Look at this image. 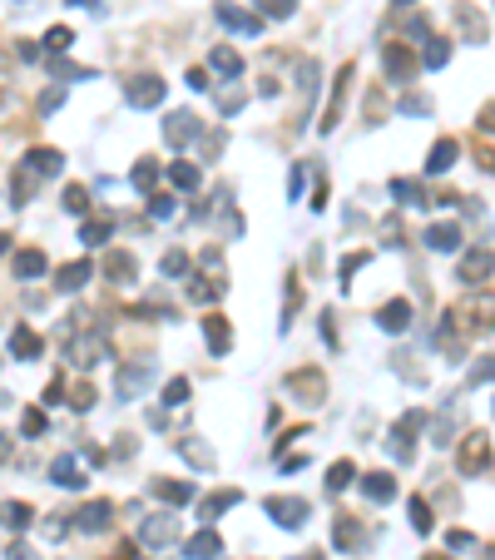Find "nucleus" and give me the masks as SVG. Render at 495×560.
<instances>
[{
	"label": "nucleus",
	"mask_w": 495,
	"mask_h": 560,
	"mask_svg": "<svg viewBox=\"0 0 495 560\" xmlns=\"http://www.w3.org/2000/svg\"><path fill=\"white\" fill-rule=\"evenodd\" d=\"M124 100H129L134 110H154V105H164V80H159V75H139V80H129Z\"/></svg>",
	"instance_id": "nucleus-1"
},
{
	"label": "nucleus",
	"mask_w": 495,
	"mask_h": 560,
	"mask_svg": "<svg viewBox=\"0 0 495 560\" xmlns=\"http://www.w3.org/2000/svg\"><path fill=\"white\" fill-rule=\"evenodd\" d=\"M268 516H273L278 526L297 531V526L307 521V501H297V496H273V501H268Z\"/></svg>",
	"instance_id": "nucleus-2"
},
{
	"label": "nucleus",
	"mask_w": 495,
	"mask_h": 560,
	"mask_svg": "<svg viewBox=\"0 0 495 560\" xmlns=\"http://www.w3.org/2000/svg\"><path fill=\"white\" fill-rule=\"evenodd\" d=\"M426 248H431V253H456V248H461V228L456 224H431L426 228Z\"/></svg>",
	"instance_id": "nucleus-3"
},
{
	"label": "nucleus",
	"mask_w": 495,
	"mask_h": 560,
	"mask_svg": "<svg viewBox=\"0 0 495 560\" xmlns=\"http://www.w3.org/2000/svg\"><path fill=\"white\" fill-rule=\"evenodd\" d=\"M218 556H223V541H218L213 526H203L194 541H189V560H218Z\"/></svg>",
	"instance_id": "nucleus-4"
},
{
	"label": "nucleus",
	"mask_w": 495,
	"mask_h": 560,
	"mask_svg": "<svg viewBox=\"0 0 495 560\" xmlns=\"http://www.w3.org/2000/svg\"><path fill=\"white\" fill-rule=\"evenodd\" d=\"M218 20H223L228 30H238V35H258V30H263V20H258V15L233 10V5H218Z\"/></svg>",
	"instance_id": "nucleus-5"
},
{
	"label": "nucleus",
	"mask_w": 495,
	"mask_h": 560,
	"mask_svg": "<svg viewBox=\"0 0 495 560\" xmlns=\"http://www.w3.org/2000/svg\"><path fill=\"white\" fill-rule=\"evenodd\" d=\"M451 164H456V139H436L426 154V174H446Z\"/></svg>",
	"instance_id": "nucleus-6"
},
{
	"label": "nucleus",
	"mask_w": 495,
	"mask_h": 560,
	"mask_svg": "<svg viewBox=\"0 0 495 560\" xmlns=\"http://www.w3.org/2000/svg\"><path fill=\"white\" fill-rule=\"evenodd\" d=\"M50 481H55V486H65V491L85 486V476H80V461H75V456H60V461L50 466Z\"/></svg>",
	"instance_id": "nucleus-7"
},
{
	"label": "nucleus",
	"mask_w": 495,
	"mask_h": 560,
	"mask_svg": "<svg viewBox=\"0 0 495 560\" xmlns=\"http://www.w3.org/2000/svg\"><path fill=\"white\" fill-rule=\"evenodd\" d=\"M139 536H144V546H169V541L179 536V526H174L169 516H154V521H144V531H139Z\"/></svg>",
	"instance_id": "nucleus-8"
},
{
	"label": "nucleus",
	"mask_w": 495,
	"mask_h": 560,
	"mask_svg": "<svg viewBox=\"0 0 495 560\" xmlns=\"http://www.w3.org/2000/svg\"><path fill=\"white\" fill-rule=\"evenodd\" d=\"M30 521H35V511H30L25 501H0V526H5V531H25Z\"/></svg>",
	"instance_id": "nucleus-9"
},
{
	"label": "nucleus",
	"mask_w": 495,
	"mask_h": 560,
	"mask_svg": "<svg viewBox=\"0 0 495 560\" xmlns=\"http://www.w3.org/2000/svg\"><path fill=\"white\" fill-rule=\"evenodd\" d=\"M382 328H387V333H406V328H411V303H406V298H396V303L382 308Z\"/></svg>",
	"instance_id": "nucleus-10"
},
{
	"label": "nucleus",
	"mask_w": 495,
	"mask_h": 560,
	"mask_svg": "<svg viewBox=\"0 0 495 560\" xmlns=\"http://www.w3.org/2000/svg\"><path fill=\"white\" fill-rule=\"evenodd\" d=\"M60 164H65V159H60V149H35L25 169H30L35 179H50V174H60Z\"/></svg>",
	"instance_id": "nucleus-11"
},
{
	"label": "nucleus",
	"mask_w": 495,
	"mask_h": 560,
	"mask_svg": "<svg viewBox=\"0 0 495 560\" xmlns=\"http://www.w3.org/2000/svg\"><path fill=\"white\" fill-rule=\"evenodd\" d=\"M154 496L169 501V506H189L194 501V486L189 481H154Z\"/></svg>",
	"instance_id": "nucleus-12"
},
{
	"label": "nucleus",
	"mask_w": 495,
	"mask_h": 560,
	"mask_svg": "<svg viewBox=\"0 0 495 560\" xmlns=\"http://www.w3.org/2000/svg\"><path fill=\"white\" fill-rule=\"evenodd\" d=\"M198 134V124H194V114H169V129H164V139L179 149V144H189Z\"/></svg>",
	"instance_id": "nucleus-13"
},
{
	"label": "nucleus",
	"mask_w": 495,
	"mask_h": 560,
	"mask_svg": "<svg viewBox=\"0 0 495 560\" xmlns=\"http://www.w3.org/2000/svg\"><path fill=\"white\" fill-rule=\"evenodd\" d=\"M40 347H45V342H40V337L30 333V328H15V333H10V352H15L20 362H30V357H40Z\"/></svg>",
	"instance_id": "nucleus-14"
},
{
	"label": "nucleus",
	"mask_w": 495,
	"mask_h": 560,
	"mask_svg": "<svg viewBox=\"0 0 495 560\" xmlns=\"http://www.w3.org/2000/svg\"><path fill=\"white\" fill-rule=\"evenodd\" d=\"M109 516H114V506H109V501H90L75 521H80L85 531H104V526H109Z\"/></svg>",
	"instance_id": "nucleus-15"
},
{
	"label": "nucleus",
	"mask_w": 495,
	"mask_h": 560,
	"mask_svg": "<svg viewBox=\"0 0 495 560\" xmlns=\"http://www.w3.org/2000/svg\"><path fill=\"white\" fill-rule=\"evenodd\" d=\"M50 263H45V253L40 248H25V253H15V278H40Z\"/></svg>",
	"instance_id": "nucleus-16"
},
{
	"label": "nucleus",
	"mask_w": 495,
	"mask_h": 560,
	"mask_svg": "<svg viewBox=\"0 0 495 560\" xmlns=\"http://www.w3.org/2000/svg\"><path fill=\"white\" fill-rule=\"evenodd\" d=\"M90 273H95L90 263H65V268H60V293H80V288L90 283Z\"/></svg>",
	"instance_id": "nucleus-17"
},
{
	"label": "nucleus",
	"mask_w": 495,
	"mask_h": 560,
	"mask_svg": "<svg viewBox=\"0 0 495 560\" xmlns=\"http://www.w3.org/2000/svg\"><path fill=\"white\" fill-rule=\"evenodd\" d=\"M238 501H243V496H238V491H233V486H228V491H218V496H208V501H203V506H198V521H203V526H208V521H213V516H218V511H228V506H238Z\"/></svg>",
	"instance_id": "nucleus-18"
},
{
	"label": "nucleus",
	"mask_w": 495,
	"mask_h": 560,
	"mask_svg": "<svg viewBox=\"0 0 495 560\" xmlns=\"http://www.w3.org/2000/svg\"><path fill=\"white\" fill-rule=\"evenodd\" d=\"M362 491H367L372 501H392V496H396V481L387 476V471H372V476L362 481Z\"/></svg>",
	"instance_id": "nucleus-19"
},
{
	"label": "nucleus",
	"mask_w": 495,
	"mask_h": 560,
	"mask_svg": "<svg viewBox=\"0 0 495 560\" xmlns=\"http://www.w3.org/2000/svg\"><path fill=\"white\" fill-rule=\"evenodd\" d=\"M387 70H392L396 80H411V75H416V60H411L401 45H387Z\"/></svg>",
	"instance_id": "nucleus-20"
},
{
	"label": "nucleus",
	"mask_w": 495,
	"mask_h": 560,
	"mask_svg": "<svg viewBox=\"0 0 495 560\" xmlns=\"http://www.w3.org/2000/svg\"><path fill=\"white\" fill-rule=\"evenodd\" d=\"M203 337H208V347H213V352H228V342H233V333H228V323H223V318H203Z\"/></svg>",
	"instance_id": "nucleus-21"
},
{
	"label": "nucleus",
	"mask_w": 495,
	"mask_h": 560,
	"mask_svg": "<svg viewBox=\"0 0 495 560\" xmlns=\"http://www.w3.org/2000/svg\"><path fill=\"white\" fill-rule=\"evenodd\" d=\"M466 442H471V447L461 451V466H466V471H476V466H486V461H491V447H486V437H466Z\"/></svg>",
	"instance_id": "nucleus-22"
},
{
	"label": "nucleus",
	"mask_w": 495,
	"mask_h": 560,
	"mask_svg": "<svg viewBox=\"0 0 495 560\" xmlns=\"http://www.w3.org/2000/svg\"><path fill=\"white\" fill-rule=\"evenodd\" d=\"M169 179H174L179 189H198V164H189V159H174V164H169Z\"/></svg>",
	"instance_id": "nucleus-23"
},
{
	"label": "nucleus",
	"mask_w": 495,
	"mask_h": 560,
	"mask_svg": "<svg viewBox=\"0 0 495 560\" xmlns=\"http://www.w3.org/2000/svg\"><path fill=\"white\" fill-rule=\"evenodd\" d=\"M213 70H218V75H233V80H238V75H243V60H238V55H233L228 45H218V50H213Z\"/></svg>",
	"instance_id": "nucleus-24"
},
{
	"label": "nucleus",
	"mask_w": 495,
	"mask_h": 560,
	"mask_svg": "<svg viewBox=\"0 0 495 560\" xmlns=\"http://www.w3.org/2000/svg\"><path fill=\"white\" fill-rule=\"evenodd\" d=\"M149 377H154L149 367H129V372H119V397H134V392H139Z\"/></svg>",
	"instance_id": "nucleus-25"
},
{
	"label": "nucleus",
	"mask_w": 495,
	"mask_h": 560,
	"mask_svg": "<svg viewBox=\"0 0 495 560\" xmlns=\"http://www.w3.org/2000/svg\"><path fill=\"white\" fill-rule=\"evenodd\" d=\"M451 60V45L446 40H426V50H421V65H431V70H441Z\"/></svg>",
	"instance_id": "nucleus-26"
},
{
	"label": "nucleus",
	"mask_w": 495,
	"mask_h": 560,
	"mask_svg": "<svg viewBox=\"0 0 495 560\" xmlns=\"http://www.w3.org/2000/svg\"><path fill=\"white\" fill-rule=\"evenodd\" d=\"M352 476H357V466H352V461H337V466L327 471V486L342 491V486H352Z\"/></svg>",
	"instance_id": "nucleus-27"
},
{
	"label": "nucleus",
	"mask_w": 495,
	"mask_h": 560,
	"mask_svg": "<svg viewBox=\"0 0 495 560\" xmlns=\"http://www.w3.org/2000/svg\"><path fill=\"white\" fill-rule=\"evenodd\" d=\"M392 199H401V204H421V184H411V179H392Z\"/></svg>",
	"instance_id": "nucleus-28"
},
{
	"label": "nucleus",
	"mask_w": 495,
	"mask_h": 560,
	"mask_svg": "<svg viewBox=\"0 0 495 560\" xmlns=\"http://www.w3.org/2000/svg\"><path fill=\"white\" fill-rule=\"evenodd\" d=\"M65 50H70V30H65V25H55V30L45 35V55H65Z\"/></svg>",
	"instance_id": "nucleus-29"
},
{
	"label": "nucleus",
	"mask_w": 495,
	"mask_h": 560,
	"mask_svg": "<svg viewBox=\"0 0 495 560\" xmlns=\"http://www.w3.org/2000/svg\"><path fill=\"white\" fill-rule=\"evenodd\" d=\"M65 209H70V214H85V209H90V189L70 184V189H65Z\"/></svg>",
	"instance_id": "nucleus-30"
},
{
	"label": "nucleus",
	"mask_w": 495,
	"mask_h": 560,
	"mask_svg": "<svg viewBox=\"0 0 495 560\" xmlns=\"http://www.w3.org/2000/svg\"><path fill=\"white\" fill-rule=\"evenodd\" d=\"M109 278L129 283V278H134V258H129V253H114V258H109Z\"/></svg>",
	"instance_id": "nucleus-31"
},
{
	"label": "nucleus",
	"mask_w": 495,
	"mask_h": 560,
	"mask_svg": "<svg viewBox=\"0 0 495 560\" xmlns=\"http://www.w3.org/2000/svg\"><path fill=\"white\" fill-rule=\"evenodd\" d=\"M109 228H114V219H95V224H85L80 243H104V238H109Z\"/></svg>",
	"instance_id": "nucleus-32"
},
{
	"label": "nucleus",
	"mask_w": 495,
	"mask_h": 560,
	"mask_svg": "<svg viewBox=\"0 0 495 560\" xmlns=\"http://www.w3.org/2000/svg\"><path fill=\"white\" fill-rule=\"evenodd\" d=\"M149 214L154 219H174V194H149Z\"/></svg>",
	"instance_id": "nucleus-33"
},
{
	"label": "nucleus",
	"mask_w": 495,
	"mask_h": 560,
	"mask_svg": "<svg viewBox=\"0 0 495 560\" xmlns=\"http://www.w3.org/2000/svg\"><path fill=\"white\" fill-rule=\"evenodd\" d=\"M184 273H189V253H179V248H174V253L164 258V278H184Z\"/></svg>",
	"instance_id": "nucleus-34"
},
{
	"label": "nucleus",
	"mask_w": 495,
	"mask_h": 560,
	"mask_svg": "<svg viewBox=\"0 0 495 560\" xmlns=\"http://www.w3.org/2000/svg\"><path fill=\"white\" fill-rule=\"evenodd\" d=\"M164 402H169V407H184V402H189V382H184V377H174V382L164 387Z\"/></svg>",
	"instance_id": "nucleus-35"
},
{
	"label": "nucleus",
	"mask_w": 495,
	"mask_h": 560,
	"mask_svg": "<svg viewBox=\"0 0 495 560\" xmlns=\"http://www.w3.org/2000/svg\"><path fill=\"white\" fill-rule=\"evenodd\" d=\"M154 179H159V169H154V164L144 159V164L134 169V189H144V194H149V189H154Z\"/></svg>",
	"instance_id": "nucleus-36"
},
{
	"label": "nucleus",
	"mask_w": 495,
	"mask_h": 560,
	"mask_svg": "<svg viewBox=\"0 0 495 560\" xmlns=\"http://www.w3.org/2000/svg\"><path fill=\"white\" fill-rule=\"evenodd\" d=\"M411 526H416V531H431V506H426L421 496L411 501Z\"/></svg>",
	"instance_id": "nucleus-37"
},
{
	"label": "nucleus",
	"mask_w": 495,
	"mask_h": 560,
	"mask_svg": "<svg viewBox=\"0 0 495 560\" xmlns=\"http://www.w3.org/2000/svg\"><path fill=\"white\" fill-rule=\"evenodd\" d=\"M357 541H362V531H357L352 521H337V546H342V551H352Z\"/></svg>",
	"instance_id": "nucleus-38"
},
{
	"label": "nucleus",
	"mask_w": 495,
	"mask_h": 560,
	"mask_svg": "<svg viewBox=\"0 0 495 560\" xmlns=\"http://www.w3.org/2000/svg\"><path fill=\"white\" fill-rule=\"evenodd\" d=\"M362 263H367V253H347V258H342V288L357 278V268H362Z\"/></svg>",
	"instance_id": "nucleus-39"
},
{
	"label": "nucleus",
	"mask_w": 495,
	"mask_h": 560,
	"mask_svg": "<svg viewBox=\"0 0 495 560\" xmlns=\"http://www.w3.org/2000/svg\"><path fill=\"white\" fill-rule=\"evenodd\" d=\"M20 432H25V437H40V432H45V412H25Z\"/></svg>",
	"instance_id": "nucleus-40"
},
{
	"label": "nucleus",
	"mask_w": 495,
	"mask_h": 560,
	"mask_svg": "<svg viewBox=\"0 0 495 560\" xmlns=\"http://www.w3.org/2000/svg\"><path fill=\"white\" fill-rule=\"evenodd\" d=\"M258 5H263V15H278V20L293 15V0H258Z\"/></svg>",
	"instance_id": "nucleus-41"
},
{
	"label": "nucleus",
	"mask_w": 495,
	"mask_h": 560,
	"mask_svg": "<svg viewBox=\"0 0 495 560\" xmlns=\"http://www.w3.org/2000/svg\"><path fill=\"white\" fill-rule=\"evenodd\" d=\"M60 100H65V90H45V95H40V114L60 110Z\"/></svg>",
	"instance_id": "nucleus-42"
},
{
	"label": "nucleus",
	"mask_w": 495,
	"mask_h": 560,
	"mask_svg": "<svg viewBox=\"0 0 495 560\" xmlns=\"http://www.w3.org/2000/svg\"><path fill=\"white\" fill-rule=\"evenodd\" d=\"M189 85H194V90H208V70H203V65L189 70Z\"/></svg>",
	"instance_id": "nucleus-43"
},
{
	"label": "nucleus",
	"mask_w": 495,
	"mask_h": 560,
	"mask_svg": "<svg viewBox=\"0 0 495 560\" xmlns=\"http://www.w3.org/2000/svg\"><path fill=\"white\" fill-rule=\"evenodd\" d=\"M10 560H35V556H30L25 546H15V551H10Z\"/></svg>",
	"instance_id": "nucleus-44"
},
{
	"label": "nucleus",
	"mask_w": 495,
	"mask_h": 560,
	"mask_svg": "<svg viewBox=\"0 0 495 560\" xmlns=\"http://www.w3.org/2000/svg\"><path fill=\"white\" fill-rule=\"evenodd\" d=\"M5 456H10V442H0V461H5Z\"/></svg>",
	"instance_id": "nucleus-45"
},
{
	"label": "nucleus",
	"mask_w": 495,
	"mask_h": 560,
	"mask_svg": "<svg viewBox=\"0 0 495 560\" xmlns=\"http://www.w3.org/2000/svg\"><path fill=\"white\" fill-rule=\"evenodd\" d=\"M5 248H10V238H5V233H0V253H5Z\"/></svg>",
	"instance_id": "nucleus-46"
},
{
	"label": "nucleus",
	"mask_w": 495,
	"mask_h": 560,
	"mask_svg": "<svg viewBox=\"0 0 495 560\" xmlns=\"http://www.w3.org/2000/svg\"><path fill=\"white\" fill-rule=\"evenodd\" d=\"M70 5H95V0H70Z\"/></svg>",
	"instance_id": "nucleus-47"
},
{
	"label": "nucleus",
	"mask_w": 495,
	"mask_h": 560,
	"mask_svg": "<svg viewBox=\"0 0 495 560\" xmlns=\"http://www.w3.org/2000/svg\"><path fill=\"white\" fill-rule=\"evenodd\" d=\"M426 560H446V556H426Z\"/></svg>",
	"instance_id": "nucleus-48"
},
{
	"label": "nucleus",
	"mask_w": 495,
	"mask_h": 560,
	"mask_svg": "<svg viewBox=\"0 0 495 560\" xmlns=\"http://www.w3.org/2000/svg\"><path fill=\"white\" fill-rule=\"evenodd\" d=\"M396 5H411V0H396Z\"/></svg>",
	"instance_id": "nucleus-49"
}]
</instances>
